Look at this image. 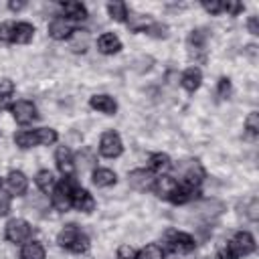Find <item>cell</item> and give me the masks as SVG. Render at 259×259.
<instances>
[{
  "label": "cell",
  "instance_id": "277c9868",
  "mask_svg": "<svg viewBox=\"0 0 259 259\" xmlns=\"http://www.w3.org/2000/svg\"><path fill=\"white\" fill-rule=\"evenodd\" d=\"M30 233H32V227L24 219H10L4 227V237L10 243H26L30 239Z\"/></svg>",
  "mask_w": 259,
  "mask_h": 259
},
{
  "label": "cell",
  "instance_id": "d4e9b609",
  "mask_svg": "<svg viewBox=\"0 0 259 259\" xmlns=\"http://www.w3.org/2000/svg\"><path fill=\"white\" fill-rule=\"evenodd\" d=\"M34 36V26L30 22H18L14 24V42L18 45H28Z\"/></svg>",
  "mask_w": 259,
  "mask_h": 259
},
{
  "label": "cell",
  "instance_id": "d6986e66",
  "mask_svg": "<svg viewBox=\"0 0 259 259\" xmlns=\"http://www.w3.org/2000/svg\"><path fill=\"white\" fill-rule=\"evenodd\" d=\"M178 188V182H176V178H172V176H166V174H162L160 178H156V182H154V190H156V194L160 196V198H170L172 196V192Z\"/></svg>",
  "mask_w": 259,
  "mask_h": 259
},
{
  "label": "cell",
  "instance_id": "681fc988",
  "mask_svg": "<svg viewBox=\"0 0 259 259\" xmlns=\"http://www.w3.org/2000/svg\"><path fill=\"white\" fill-rule=\"evenodd\" d=\"M0 188H2V178H0Z\"/></svg>",
  "mask_w": 259,
  "mask_h": 259
},
{
  "label": "cell",
  "instance_id": "7bdbcfd3",
  "mask_svg": "<svg viewBox=\"0 0 259 259\" xmlns=\"http://www.w3.org/2000/svg\"><path fill=\"white\" fill-rule=\"evenodd\" d=\"M14 93V81L10 79H0V95L2 97H10Z\"/></svg>",
  "mask_w": 259,
  "mask_h": 259
},
{
  "label": "cell",
  "instance_id": "8992f818",
  "mask_svg": "<svg viewBox=\"0 0 259 259\" xmlns=\"http://www.w3.org/2000/svg\"><path fill=\"white\" fill-rule=\"evenodd\" d=\"M10 113H12V117L16 119V123H20V125H26V123H30V121H34V119L38 117L36 105H34L32 101H28V99H18V101H14V103L10 105Z\"/></svg>",
  "mask_w": 259,
  "mask_h": 259
},
{
  "label": "cell",
  "instance_id": "f546056e",
  "mask_svg": "<svg viewBox=\"0 0 259 259\" xmlns=\"http://www.w3.org/2000/svg\"><path fill=\"white\" fill-rule=\"evenodd\" d=\"M107 12H109V16L113 18V20H117V22H125V18H127V6L123 4V2H109L107 4Z\"/></svg>",
  "mask_w": 259,
  "mask_h": 259
},
{
  "label": "cell",
  "instance_id": "60d3db41",
  "mask_svg": "<svg viewBox=\"0 0 259 259\" xmlns=\"http://www.w3.org/2000/svg\"><path fill=\"white\" fill-rule=\"evenodd\" d=\"M202 8L208 12V14H221L223 12V2H217V0H204L202 2Z\"/></svg>",
  "mask_w": 259,
  "mask_h": 259
},
{
  "label": "cell",
  "instance_id": "7a4b0ae2",
  "mask_svg": "<svg viewBox=\"0 0 259 259\" xmlns=\"http://www.w3.org/2000/svg\"><path fill=\"white\" fill-rule=\"evenodd\" d=\"M75 182L71 176L63 178L59 184H55L53 188V196H51V202L57 210H69V206L73 204V192H75Z\"/></svg>",
  "mask_w": 259,
  "mask_h": 259
},
{
  "label": "cell",
  "instance_id": "30bf717a",
  "mask_svg": "<svg viewBox=\"0 0 259 259\" xmlns=\"http://www.w3.org/2000/svg\"><path fill=\"white\" fill-rule=\"evenodd\" d=\"M194 208H196V212H198L202 219H206V221H212V219H217V217H221V214L225 212V204H223L221 200H217V198L200 200Z\"/></svg>",
  "mask_w": 259,
  "mask_h": 259
},
{
  "label": "cell",
  "instance_id": "d6a6232c",
  "mask_svg": "<svg viewBox=\"0 0 259 259\" xmlns=\"http://www.w3.org/2000/svg\"><path fill=\"white\" fill-rule=\"evenodd\" d=\"M146 32H148L152 38H168L170 28H168L166 24H162V22H150L148 28H146Z\"/></svg>",
  "mask_w": 259,
  "mask_h": 259
},
{
  "label": "cell",
  "instance_id": "5bb4252c",
  "mask_svg": "<svg viewBox=\"0 0 259 259\" xmlns=\"http://www.w3.org/2000/svg\"><path fill=\"white\" fill-rule=\"evenodd\" d=\"M91 45V34L85 28H75L69 36V49L73 53H85Z\"/></svg>",
  "mask_w": 259,
  "mask_h": 259
},
{
  "label": "cell",
  "instance_id": "9c48e42d",
  "mask_svg": "<svg viewBox=\"0 0 259 259\" xmlns=\"http://www.w3.org/2000/svg\"><path fill=\"white\" fill-rule=\"evenodd\" d=\"M127 182H130V186H132L134 190L146 192V190H152V188H154L156 178H154V174H152L150 170H146V168H136V170H132V172L127 174Z\"/></svg>",
  "mask_w": 259,
  "mask_h": 259
},
{
  "label": "cell",
  "instance_id": "f6af8a7d",
  "mask_svg": "<svg viewBox=\"0 0 259 259\" xmlns=\"http://www.w3.org/2000/svg\"><path fill=\"white\" fill-rule=\"evenodd\" d=\"M247 28H249V32L251 34H259V20H257V16H251L249 20H247Z\"/></svg>",
  "mask_w": 259,
  "mask_h": 259
},
{
  "label": "cell",
  "instance_id": "ffe728a7",
  "mask_svg": "<svg viewBox=\"0 0 259 259\" xmlns=\"http://www.w3.org/2000/svg\"><path fill=\"white\" fill-rule=\"evenodd\" d=\"M148 166H150V172H156V174H166L170 168H172V160L168 154L164 152H156L150 156L148 160Z\"/></svg>",
  "mask_w": 259,
  "mask_h": 259
},
{
  "label": "cell",
  "instance_id": "7c38bea8",
  "mask_svg": "<svg viewBox=\"0 0 259 259\" xmlns=\"http://www.w3.org/2000/svg\"><path fill=\"white\" fill-rule=\"evenodd\" d=\"M89 105H91L93 109H97L99 113H105V115H113V113L117 111V101H115L111 95H107V93H97V95H93V97L89 99Z\"/></svg>",
  "mask_w": 259,
  "mask_h": 259
},
{
  "label": "cell",
  "instance_id": "f35d334b",
  "mask_svg": "<svg viewBox=\"0 0 259 259\" xmlns=\"http://www.w3.org/2000/svg\"><path fill=\"white\" fill-rule=\"evenodd\" d=\"M245 127L249 130V134H259V113L251 111L245 119Z\"/></svg>",
  "mask_w": 259,
  "mask_h": 259
},
{
  "label": "cell",
  "instance_id": "4fadbf2b",
  "mask_svg": "<svg viewBox=\"0 0 259 259\" xmlns=\"http://www.w3.org/2000/svg\"><path fill=\"white\" fill-rule=\"evenodd\" d=\"M55 162H57V168L61 170L63 176H71V174H73L75 162H73V154H71L69 146H59V148H57V152H55Z\"/></svg>",
  "mask_w": 259,
  "mask_h": 259
},
{
  "label": "cell",
  "instance_id": "9a60e30c",
  "mask_svg": "<svg viewBox=\"0 0 259 259\" xmlns=\"http://www.w3.org/2000/svg\"><path fill=\"white\" fill-rule=\"evenodd\" d=\"M97 49L103 55H115V53L121 51V40H119V36L115 32H103L97 38Z\"/></svg>",
  "mask_w": 259,
  "mask_h": 259
},
{
  "label": "cell",
  "instance_id": "cb8c5ba5",
  "mask_svg": "<svg viewBox=\"0 0 259 259\" xmlns=\"http://www.w3.org/2000/svg\"><path fill=\"white\" fill-rule=\"evenodd\" d=\"M47 251L40 241H26L20 249V259H45Z\"/></svg>",
  "mask_w": 259,
  "mask_h": 259
},
{
  "label": "cell",
  "instance_id": "f1b7e54d",
  "mask_svg": "<svg viewBox=\"0 0 259 259\" xmlns=\"http://www.w3.org/2000/svg\"><path fill=\"white\" fill-rule=\"evenodd\" d=\"M34 138H36L38 146H51V144L57 142L59 136L53 127H38V130H34Z\"/></svg>",
  "mask_w": 259,
  "mask_h": 259
},
{
  "label": "cell",
  "instance_id": "d590c367",
  "mask_svg": "<svg viewBox=\"0 0 259 259\" xmlns=\"http://www.w3.org/2000/svg\"><path fill=\"white\" fill-rule=\"evenodd\" d=\"M0 42H14V24L12 22L0 24Z\"/></svg>",
  "mask_w": 259,
  "mask_h": 259
},
{
  "label": "cell",
  "instance_id": "44dd1931",
  "mask_svg": "<svg viewBox=\"0 0 259 259\" xmlns=\"http://www.w3.org/2000/svg\"><path fill=\"white\" fill-rule=\"evenodd\" d=\"M81 235V229L77 225H65L59 235H57V243L59 247H65V249H71V245L77 241V237Z\"/></svg>",
  "mask_w": 259,
  "mask_h": 259
},
{
  "label": "cell",
  "instance_id": "3957f363",
  "mask_svg": "<svg viewBox=\"0 0 259 259\" xmlns=\"http://www.w3.org/2000/svg\"><path fill=\"white\" fill-rule=\"evenodd\" d=\"M176 170H178V174L182 176L184 186L196 188V186L204 180V168L200 166L198 160H182V162L176 164Z\"/></svg>",
  "mask_w": 259,
  "mask_h": 259
},
{
  "label": "cell",
  "instance_id": "4316f807",
  "mask_svg": "<svg viewBox=\"0 0 259 259\" xmlns=\"http://www.w3.org/2000/svg\"><path fill=\"white\" fill-rule=\"evenodd\" d=\"M34 184L38 186L40 192H51L55 188V176L51 170H38L34 176Z\"/></svg>",
  "mask_w": 259,
  "mask_h": 259
},
{
  "label": "cell",
  "instance_id": "603a6c76",
  "mask_svg": "<svg viewBox=\"0 0 259 259\" xmlns=\"http://www.w3.org/2000/svg\"><path fill=\"white\" fill-rule=\"evenodd\" d=\"M91 180H93L95 186H99V188H107V186H111V184L117 182V174H115L113 170H109V168H95Z\"/></svg>",
  "mask_w": 259,
  "mask_h": 259
},
{
  "label": "cell",
  "instance_id": "ee69618b",
  "mask_svg": "<svg viewBox=\"0 0 259 259\" xmlns=\"http://www.w3.org/2000/svg\"><path fill=\"white\" fill-rule=\"evenodd\" d=\"M241 10H243V4H239V2H223V12L239 14Z\"/></svg>",
  "mask_w": 259,
  "mask_h": 259
},
{
  "label": "cell",
  "instance_id": "52a82bcc",
  "mask_svg": "<svg viewBox=\"0 0 259 259\" xmlns=\"http://www.w3.org/2000/svg\"><path fill=\"white\" fill-rule=\"evenodd\" d=\"M206 38H208V30L206 28H196L188 36V53L198 63H204V59H206V53H204Z\"/></svg>",
  "mask_w": 259,
  "mask_h": 259
},
{
  "label": "cell",
  "instance_id": "e0dca14e",
  "mask_svg": "<svg viewBox=\"0 0 259 259\" xmlns=\"http://www.w3.org/2000/svg\"><path fill=\"white\" fill-rule=\"evenodd\" d=\"M71 206H75L81 212H91L95 208V198L89 194V190L77 186L75 192H73V204Z\"/></svg>",
  "mask_w": 259,
  "mask_h": 259
},
{
  "label": "cell",
  "instance_id": "e575fe53",
  "mask_svg": "<svg viewBox=\"0 0 259 259\" xmlns=\"http://www.w3.org/2000/svg\"><path fill=\"white\" fill-rule=\"evenodd\" d=\"M134 69L138 71V73H146L148 69H152V65H154V59L152 57H148V55H140V57H136L134 59Z\"/></svg>",
  "mask_w": 259,
  "mask_h": 259
},
{
  "label": "cell",
  "instance_id": "ab89813d",
  "mask_svg": "<svg viewBox=\"0 0 259 259\" xmlns=\"http://www.w3.org/2000/svg\"><path fill=\"white\" fill-rule=\"evenodd\" d=\"M117 259H138V251L132 245H121L117 249Z\"/></svg>",
  "mask_w": 259,
  "mask_h": 259
},
{
  "label": "cell",
  "instance_id": "ac0fdd59",
  "mask_svg": "<svg viewBox=\"0 0 259 259\" xmlns=\"http://www.w3.org/2000/svg\"><path fill=\"white\" fill-rule=\"evenodd\" d=\"M200 83H202V73H200L198 67H188V69L180 75V85H182L186 91H190V93H194V91L200 87Z\"/></svg>",
  "mask_w": 259,
  "mask_h": 259
},
{
  "label": "cell",
  "instance_id": "b9f144b4",
  "mask_svg": "<svg viewBox=\"0 0 259 259\" xmlns=\"http://www.w3.org/2000/svg\"><path fill=\"white\" fill-rule=\"evenodd\" d=\"M245 212H247V217H249L251 221H257V219H259V200H257V198H251Z\"/></svg>",
  "mask_w": 259,
  "mask_h": 259
},
{
  "label": "cell",
  "instance_id": "74e56055",
  "mask_svg": "<svg viewBox=\"0 0 259 259\" xmlns=\"http://www.w3.org/2000/svg\"><path fill=\"white\" fill-rule=\"evenodd\" d=\"M87 249H89V237H87L85 233H81V235L77 237V241L71 245L69 251H73V253H85Z\"/></svg>",
  "mask_w": 259,
  "mask_h": 259
},
{
  "label": "cell",
  "instance_id": "bcb514c9",
  "mask_svg": "<svg viewBox=\"0 0 259 259\" xmlns=\"http://www.w3.org/2000/svg\"><path fill=\"white\" fill-rule=\"evenodd\" d=\"M8 208H10L8 198H6L4 194H0V214H6V212H8Z\"/></svg>",
  "mask_w": 259,
  "mask_h": 259
},
{
  "label": "cell",
  "instance_id": "4dcf8cb0",
  "mask_svg": "<svg viewBox=\"0 0 259 259\" xmlns=\"http://www.w3.org/2000/svg\"><path fill=\"white\" fill-rule=\"evenodd\" d=\"M14 142H16V146H18V148H22V150L36 146L34 132H30V130H22V132H18V134L14 136Z\"/></svg>",
  "mask_w": 259,
  "mask_h": 259
},
{
  "label": "cell",
  "instance_id": "7dc6e473",
  "mask_svg": "<svg viewBox=\"0 0 259 259\" xmlns=\"http://www.w3.org/2000/svg\"><path fill=\"white\" fill-rule=\"evenodd\" d=\"M24 6H26V2H22V0H18V2H14V0H12V2H8V8H10L12 12H18V10H22Z\"/></svg>",
  "mask_w": 259,
  "mask_h": 259
},
{
  "label": "cell",
  "instance_id": "8fae6325",
  "mask_svg": "<svg viewBox=\"0 0 259 259\" xmlns=\"http://www.w3.org/2000/svg\"><path fill=\"white\" fill-rule=\"evenodd\" d=\"M6 188L12 196H22L28 188V178L24 176V172L20 170H12L8 176H6Z\"/></svg>",
  "mask_w": 259,
  "mask_h": 259
},
{
  "label": "cell",
  "instance_id": "5b68a950",
  "mask_svg": "<svg viewBox=\"0 0 259 259\" xmlns=\"http://www.w3.org/2000/svg\"><path fill=\"white\" fill-rule=\"evenodd\" d=\"M121 152H123V144H121L119 134L113 130L103 132L99 138V154L105 158H117L121 156Z\"/></svg>",
  "mask_w": 259,
  "mask_h": 259
},
{
  "label": "cell",
  "instance_id": "484cf974",
  "mask_svg": "<svg viewBox=\"0 0 259 259\" xmlns=\"http://www.w3.org/2000/svg\"><path fill=\"white\" fill-rule=\"evenodd\" d=\"M196 194H198L196 188H190V186H178V188L172 192V196H170L168 200H170L172 204H186V202H190Z\"/></svg>",
  "mask_w": 259,
  "mask_h": 259
},
{
  "label": "cell",
  "instance_id": "83f0119b",
  "mask_svg": "<svg viewBox=\"0 0 259 259\" xmlns=\"http://www.w3.org/2000/svg\"><path fill=\"white\" fill-rule=\"evenodd\" d=\"M73 162H75V166H77L79 170H89V168H93V164H95V152H93L91 148H83V150L77 154V158H73Z\"/></svg>",
  "mask_w": 259,
  "mask_h": 259
},
{
  "label": "cell",
  "instance_id": "2e32d148",
  "mask_svg": "<svg viewBox=\"0 0 259 259\" xmlns=\"http://www.w3.org/2000/svg\"><path fill=\"white\" fill-rule=\"evenodd\" d=\"M71 32H73V28H71L69 20H65L61 16L59 18H53L49 22V36L55 38V40H65V38L71 36Z\"/></svg>",
  "mask_w": 259,
  "mask_h": 259
},
{
  "label": "cell",
  "instance_id": "c3c4849f",
  "mask_svg": "<svg viewBox=\"0 0 259 259\" xmlns=\"http://www.w3.org/2000/svg\"><path fill=\"white\" fill-rule=\"evenodd\" d=\"M6 101H8V97H2V95H0V107H4V105H6Z\"/></svg>",
  "mask_w": 259,
  "mask_h": 259
},
{
  "label": "cell",
  "instance_id": "6da1fadb",
  "mask_svg": "<svg viewBox=\"0 0 259 259\" xmlns=\"http://www.w3.org/2000/svg\"><path fill=\"white\" fill-rule=\"evenodd\" d=\"M253 251H255L253 235L247 233V231H239V233L233 235L229 245L219 251V255H221V259H241V257H245V255H249Z\"/></svg>",
  "mask_w": 259,
  "mask_h": 259
},
{
  "label": "cell",
  "instance_id": "1f68e13d",
  "mask_svg": "<svg viewBox=\"0 0 259 259\" xmlns=\"http://www.w3.org/2000/svg\"><path fill=\"white\" fill-rule=\"evenodd\" d=\"M125 22H127V26L132 28V30H146L148 28V24H150V18L148 16H144V14H127V18H125Z\"/></svg>",
  "mask_w": 259,
  "mask_h": 259
},
{
  "label": "cell",
  "instance_id": "ba28073f",
  "mask_svg": "<svg viewBox=\"0 0 259 259\" xmlns=\"http://www.w3.org/2000/svg\"><path fill=\"white\" fill-rule=\"evenodd\" d=\"M164 237H166V243L170 245V249L180 251V253H188V251H192V249L196 247L194 237H190L188 233H182V231H174V229H170Z\"/></svg>",
  "mask_w": 259,
  "mask_h": 259
},
{
  "label": "cell",
  "instance_id": "836d02e7",
  "mask_svg": "<svg viewBox=\"0 0 259 259\" xmlns=\"http://www.w3.org/2000/svg\"><path fill=\"white\" fill-rule=\"evenodd\" d=\"M142 257L144 259H162L164 257V251L158 243H148L144 249H142Z\"/></svg>",
  "mask_w": 259,
  "mask_h": 259
},
{
  "label": "cell",
  "instance_id": "8d00e7d4",
  "mask_svg": "<svg viewBox=\"0 0 259 259\" xmlns=\"http://www.w3.org/2000/svg\"><path fill=\"white\" fill-rule=\"evenodd\" d=\"M231 91H233V85H231V79H229V77H223V79H219V87H217V95H219L221 99H227V97L231 95Z\"/></svg>",
  "mask_w": 259,
  "mask_h": 259
},
{
  "label": "cell",
  "instance_id": "7402d4cb",
  "mask_svg": "<svg viewBox=\"0 0 259 259\" xmlns=\"http://www.w3.org/2000/svg\"><path fill=\"white\" fill-rule=\"evenodd\" d=\"M61 10L65 14V20H85L87 18V8L81 2H63Z\"/></svg>",
  "mask_w": 259,
  "mask_h": 259
}]
</instances>
